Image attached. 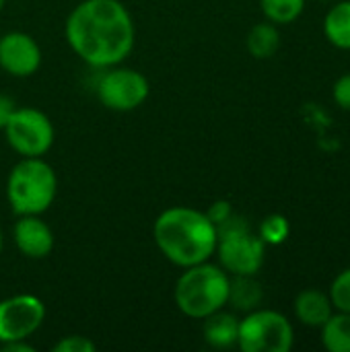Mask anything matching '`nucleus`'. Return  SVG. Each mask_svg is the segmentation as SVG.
Masks as SVG:
<instances>
[{
  "mask_svg": "<svg viewBox=\"0 0 350 352\" xmlns=\"http://www.w3.org/2000/svg\"><path fill=\"white\" fill-rule=\"evenodd\" d=\"M266 21L274 25H289L303 14L305 0H260Z\"/></svg>",
  "mask_w": 350,
  "mask_h": 352,
  "instance_id": "obj_18",
  "label": "nucleus"
},
{
  "mask_svg": "<svg viewBox=\"0 0 350 352\" xmlns=\"http://www.w3.org/2000/svg\"><path fill=\"white\" fill-rule=\"evenodd\" d=\"M264 301V289L262 285L256 280V274L254 276H245V274H239V276H233L229 280V301L227 305H233L237 311H254L262 305Z\"/></svg>",
  "mask_w": 350,
  "mask_h": 352,
  "instance_id": "obj_14",
  "label": "nucleus"
},
{
  "mask_svg": "<svg viewBox=\"0 0 350 352\" xmlns=\"http://www.w3.org/2000/svg\"><path fill=\"white\" fill-rule=\"evenodd\" d=\"M248 52L256 58V60H266L272 58L281 45V33L276 29L274 23L266 21V23H256L245 39Z\"/></svg>",
  "mask_w": 350,
  "mask_h": 352,
  "instance_id": "obj_16",
  "label": "nucleus"
},
{
  "mask_svg": "<svg viewBox=\"0 0 350 352\" xmlns=\"http://www.w3.org/2000/svg\"><path fill=\"white\" fill-rule=\"evenodd\" d=\"M45 320V305L31 293L12 295L0 301V344L29 340Z\"/></svg>",
  "mask_w": 350,
  "mask_h": 352,
  "instance_id": "obj_9",
  "label": "nucleus"
},
{
  "mask_svg": "<svg viewBox=\"0 0 350 352\" xmlns=\"http://www.w3.org/2000/svg\"><path fill=\"white\" fill-rule=\"evenodd\" d=\"M202 334L204 340L210 349H219V351H227L237 346V334H239V318L219 309L215 314H210L208 318L202 320Z\"/></svg>",
  "mask_w": 350,
  "mask_h": 352,
  "instance_id": "obj_12",
  "label": "nucleus"
},
{
  "mask_svg": "<svg viewBox=\"0 0 350 352\" xmlns=\"http://www.w3.org/2000/svg\"><path fill=\"white\" fill-rule=\"evenodd\" d=\"M217 258L219 266L231 276H254L262 270L266 258V243L252 231L250 223L233 214L227 223L217 227Z\"/></svg>",
  "mask_w": 350,
  "mask_h": 352,
  "instance_id": "obj_5",
  "label": "nucleus"
},
{
  "mask_svg": "<svg viewBox=\"0 0 350 352\" xmlns=\"http://www.w3.org/2000/svg\"><path fill=\"white\" fill-rule=\"evenodd\" d=\"M17 107H19V105L14 103L12 97L0 93V130H4V126L8 124V120L12 118V113H14Z\"/></svg>",
  "mask_w": 350,
  "mask_h": 352,
  "instance_id": "obj_24",
  "label": "nucleus"
},
{
  "mask_svg": "<svg viewBox=\"0 0 350 352\" xmlns=\"http://www.w3.org/2000/svg\"><path fill=\"white\" fill-rule=\"evenodd\" d=\"M332 314H334V305L330 301V295L322 291L307 289L301 291L295 299V316L303 326L322 328Z\"/></svg>",
  "mask_w": 350,
  "mask_h": 352,
  "instance_id": "obj_13",
  "label": "nucleus"
},
{
  "mask_svg": "<svg viewBox=\"0 0 350 352\" xmlns=\"http://www.w3.org/2000/svg\"><path fill=\"white\" fill-rule=\"evenodd\" d=\"M324 35L334 47L350 50V0H340L328 10L324 19Z\"/></svg>",
  "mask_w": 350,
  "mask_h": 352,
  "instance_id": "obj_15",
  "label": "nucleus"
},
{
  "mask_svg": "<svg viewBox=\"0 0 350 352\" xmlns=\"http://www.w3.org/2000/svg\"><path fill=\"white\" fill-rule=\"evenodd\" d=\"M2 245H4V239H2V229H0V254H2Z\"/></svg>",
  "mask_w": 350,
  "mask_h": 352,
  "instance_id": "obj_26",
  "label": "nucleus"
},
{
  "mask_svg": "<svg viewBox=\"0 0 350 352\" xmlns=\"http://www.w3.org/2000/svg\"><path fill=\"white\" fill-rule=\"evenodd\" d=\"M54 352H95L97 351V344L87 338V336H80V334H70V336H64L60 338L56 344H54Z\"/></svg>",
  "mask_w": 350,
  "mask_h": 352,
  "instance_id": "obj_21",
  "label": "nucleus"
},
{
  "mask_svg": "<svg viewBox=\"0 0 350 352\" xmlns=\"http://www.w3.org/2000/svg\"><path fill=\"white\" fill-rule=\"evenodd\" d=\"M2 132L10 148L21 157H43L56 138L52 120L35 107H17Z\"/></svg>",
  "mask_w": 350,
  "mask_h": 352,
  "instance_id": "obj_7",
  "label": "nucleus"
},
{
  "mask_svg": "<svg viewBox=\"0 0 350 352\" xmlns=\"http://www.w3.org/2000/svg\"><path fill=\"white\" fill-rule=\"evenodd\" d=\"M322 344L330 352H350V314L338 311L322 326Z\"/></svg>",
  "mask_w": 350,
  "mask_h": 352,
  "instance_id": "obj_17",
  "label": "nucleus"
},
{
  "mask_svg": "<svg viewBox=\"0 0 350 352\" xmlns=\"http://www.w3.org/2000/svg\"><path fill=\"white\" fill-rule=\"evenodd\" d=\"M0 349L6 352H31L33 346L27 344V340H14V342H4L0 344Z\"/></svg>",
  "mask_w": 350,
  "mask_h": 352,
  "instance_id": "obj_25",
  "label": "nucleus"
},
{
  "mask_svg": "<svg viewBox=\"0 0 350 352\" xmlns=\"http://www.w3.org/2000/svg\"><path fill=\"white\" fill-rule=\"evenodd\" d=\"M153 237L163 258L179 268L208 262L217 252L215 223L192 206L163 210L153 225Z\"/></svg>",
  "mask_w": 350,
  "mask_h": 352,
  "instance_id": "obj_2",
  "label": "nucleus"
},
{
  "mask_svg": "<svg viewBox=\"0 0 350 352\" xmlns=\"http://www.w3.org/2000/svg\"><path fill=\"white\" fill-rule=\"evenodd\" d=\"M330 301L336 311L350 314V268L342 270L330 285Z\"/></svg>",
  "mask_w": 350,
  "mask_h": 352,
  "instance_id": "obj_20",
  "label": "nucleus"
},
{
  "mask_svg": "<svg viewBox=\"0 0 350 352\" xmlns=\"http://www.w3.org/2000/svg\"><path fill=\"white\" fill-rule=\"evenodd\" d=\"M105 70L107 72L97 85V97L103 107L124 113L134 111L149 99L151 85L142 72L134 68H122L120 64Z\"/></svg>",
  "mask_w": 350,
  "mask_h": 352,
  "instance_id": "obj_8",
  "label": "nucleus"
},
{
  "mask_svg": "<svg viewBox=\"0 0 350 352\" xmlns=\"http://www.w3.org/2000/svg\"><path fill=\"white\" fill-rule=\"evenodd\" d=\"M58 194V177L43 157H21L6 179V200L17 217L43 214Z\"/></svg>",
  "mask_w": 350,
  "mask_h": 352,
  "instance_id": "obj_4",
  "label": "nucleus"
},
{
  "mask_svg": "<svg viewBox=\"0 0 350 352\" xmlns=\"http://www.w3.org/2000/svg\"><path fill=\"white\" fill-rule=\"evenodd\" d=\"M64 35L85 64L105 70L130 56L136 27L120 0H83L68 14Z\"/></svg>",
  "mask_w": 350,
  "mask_h": 352,
  "instance_id": "obj_1",
  "label": "nucleus"
},
{
  "mask_svg": "<svg viewBox=\"0 0 350 352\" xmlns=\"http://www.w3.org/2000/svg\"><path fill=\"white\" fill-rule=\"evenodd\" d=\"M41 66L39 43L23 31H10L0 37V68L17 78L33 76Z\"/></svg>",
  "mask_w": 350,
  "mask_h": 352,
  "instance_id": "obj_10",
  "label": "nucleus"
},
{
  "mask_svg": "<svg viewBox=\"0 0 350 352\" xmlns=\"http://www.w3.org/2000/svg\"><path fill=\"white\" fill-rule=\"evenodd\" d=\"M289 233H291V225H289L287 217H283V214H270L258 227V235L266 245L285 243L289 239Z\"/></svg>",
  "mask_w": 350,
  "mask_h": 352,
  "instance_id": "obj_19",
  "label": "nucleus"
},
{
  "mask_svg": "<svg viewBox=\"0 0 350 352\" xmlns=\"http://www.w3.org/2000/svg\"><path fill=\"white\" fill-rule=\"evenodd\" d=\"M4 4H6V0H0V12H2V8H4Z\"/></svg>",
  "mask_w": 350,
  "mask_h": 352,
  "instance_id": "obj_27",
  "label": "nucleus"
},
{
  "mask_svg": "<svg viewBox=\"0 0 350 352\" xmlns=\"http://www.w3.org/2000/svg\"><path fill=\"white\" fill-rule=\"evenodd\" d=\"M204 212H206V217L215 223V227H219V225L227 223V221L235 214L233 206H231L227 200H217V202H212V204H210V208H208V210H204Z\"/></svg>",
  "mask_w": 350,
  "mask_h": 352,
  "instance_id": "obj_23",
  "label": "nucleus"
},
{
  "mask_svg": "<svg viewBox=\"0 0 350 352\" xmlns=\"http://www.w3.org/2000/svg\"><path fill=\"white\" fill-rule=\"evenodd\" d=\"M332 97H334V103L340 107V109H347L350 111V72L349 74H342L334 87H332Z\"/></svg>",
  "mask_w": 350,
  "mask_h": 352,
  "instance_id": "obj_22",
  "label": "nucleus"
},
{
  "mask_svg": "<svg viewBox=\"0 0 350 352\" xmlns=\"http://www.w3.org/2000/svg\"><path fill=\"white\" fill-rule=\"evenodd\" d=\"M12 239H14V245L19 248V252L31 260L47 258L56 243L54 231L41 219V214L17 217V223L12 229Z\"/></svg>",
  "mask_w": 350,
  "mask_h": 352,
  "instance_id": "obj_11",
  "label": "nucleus"
},
{
  "mask_svg": "<svg viewBox=\"0 0 350 352\" xmlns=\"http://www.w3.org/2000/svg\"><path fill=\"white\" fill-rule=\"evenodd\" d=\"M229 280L231 274L208 262L184 268L173 291L177 309L190 320H204L225 309L229 301Z\"/></svg>",
  "mask_w": 350,
  "mask_h": 352,
  "instance_id": "obj_3",
  "label": "nucleus"
},
{
  "mask_svg": "<svg viewBox=\"0 0 350 352\" xmlns=\"http://www.w3.org/2000/svg\"><path fill=\"white\" fill-rule=\"evenodd\" d=\"M295 330L287 316L274 309H254L239 320L237 346L243 352H289Z\"/></svg>",
  "mask_w": 350,
  "mask_h": 352,
  "instance_id": "obj_6",
  "label": "nucleus"
}]
</instances>
